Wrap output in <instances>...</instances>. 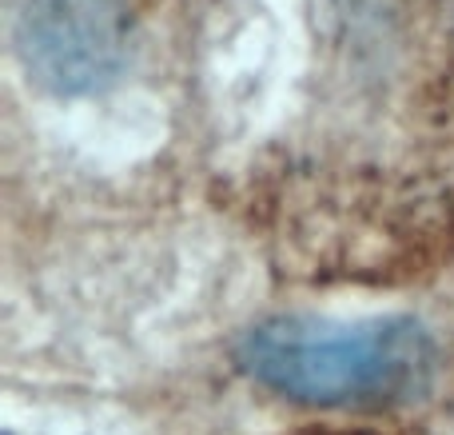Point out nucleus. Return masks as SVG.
Listing matches in <instances>:
<instances>
[{"label": "nucleus", "mask_w": 454, "mask_h": 435, "mask_svg": "<svg viewBox=\"0 0 454 435\" xmlns=\"http://www.w3.org/2000/svg\"><path fill=\"white\" fill-rule=\"evenodd\" d=\"M239 364L263 388L315 407H399L434 380V340L415 320H271L243 336Z\"/></svg>", "instance_id": "1"}, {"label": "nucleus", "mask_w": 454, "mask_h": 435, "mask_svg": "<svg viewBox=\"0 0 454 435\" xmlns=\"http://www.w3.org/2000/svg\"><path fill=\"white\" fill-rule=\"evenodd\" d=\"M20 52L52 92H92L124 64L128 16L120 0H28Z\"/></svg>", "instance_id": "2"}]
</instances>
